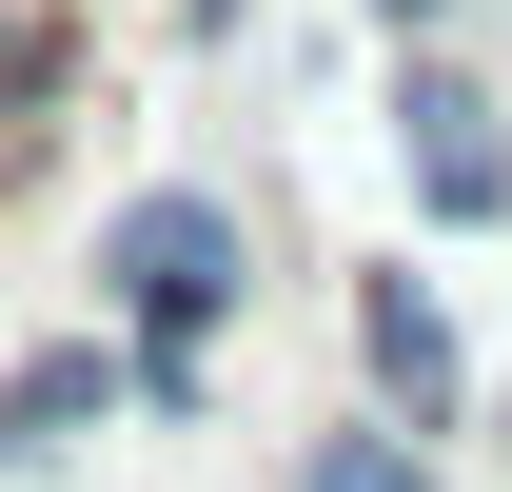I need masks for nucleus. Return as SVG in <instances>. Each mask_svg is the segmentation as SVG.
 <instances>
[{"label": "nucleus", "mask_w": 512, "mask_h": 492, "mask_svg": "<svg viewBox=\"0 0 512 492\" xmlns=\"http://www.w3.org/2000/svg\"><path fill=\"white\" fill-rule=\"evenodd\" d=\"M375 20H394V40H453V0H375Z\"/></svg>", "instance_id": "6"}, {"label": "nucleus", "mask_w": 512, "mask_h": 492, "mask_svg": "<svg viewBox=\"0 0 512 492\" xmlns=\"http://www.w3.org/2000/svg\"><path fill=\"white\" fill-rule=\"evenodd\" d=\"M355 374H375L394 433H473V355H453V296L414 276V256H375V276H355Z\"/></svg>", "instance_id": "3"}, {"label": "nucleus", "mask_w": 512, "mask_h": 492, "mask_svg": "<svg viewBox=\"0 0 512 492\" xmlns=\"http://www.w3.org/2000/svg\"><path fill=\"white\" fill-rule=\"evenodd\" d=\"M237 296H256V217H237L217 178L99 197V335L138 355V414H197V374H217Z\"/></svg>", "instance_id": "1"}, {"label": "nucleus", "mask_w": 512, "mask_h": 492, "mask_svg": "<svg viewBox=\"0 0 512 492\" xmlns=\"http://www.w3.org/2000/svg\"><path fill=\"white\" fill-rule=\"evenodd\" d=\"M394 178L434 237H512V99L453 40H394Z\"/></svg>", "instance_id": "2"}, {"label": "nucleus", "mask_w": 512, "mask_h": 492, "mask_svg": "<svg viewBox=\"0 0 512 492\" xmlns=\"http://www.w3.org/2000/svg\"><path fill=\"white\" fill-rule=\"evenodd\" d=\"M296 492H453V473H434V433H394V414H335L316 453H296Z\"/></svg>", "instance_id": "5"}, {"label": "nucleus", "mask_w": 512, "mask_h": 492, "mask_svg": "<svg viewBox=\"0 0 512 492\" xmlns=\"http://www.w3.org/2000/svg\"><path fill=\"white\" fill-rule=\"evenodd\" d=\"M119 414H138V355L119 335H60V355L0 374V473H40V453H79V433H119Z\"/></svg>", "instance_id": "4"}]
</instances>
